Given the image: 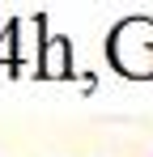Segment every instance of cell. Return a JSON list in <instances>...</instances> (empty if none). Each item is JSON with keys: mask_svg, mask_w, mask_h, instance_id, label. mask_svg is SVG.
Listing matches in <instances>:
<instances>
[]
</instances>
